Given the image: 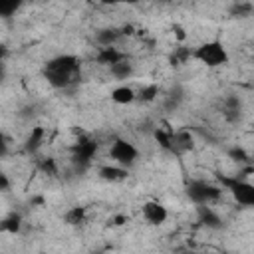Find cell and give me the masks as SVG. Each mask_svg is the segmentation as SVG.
Masks as SVG:
<instances>
[{
    "label": "cell",
    "instance_id": "27",
    "mask_svg": "<svg viewBox=\"0 0 254 254\" xmlns=\"http://www.w3.org/2000/svg\"><path fill=\"white\" fill-rule=\"evenodd\" d=\"M10 189V179L4 171H0V192H6Z\"/></svg>",
    "mask_w": 254,
    "mask_h": 254
},
{
    "label": "cell",
    "instance_id": "19",
    "mask_svg": "<svg viewBox=\"0 0 254 254\" xmlns=\"http://www.w3.org/2000/svg\"><path fill=\"white\" fill-rule=\"evenodd\" d=\"M64 220H65V224H69V226H79V224H83V220H85V206H71L69 210H65Z\"/></svg>",
    "mask_w": 254,
    "mask_h": 254
},
{
    "label": "cell",
    "instance_id": "23",
    "mask_svg": "<svg viewBox=\"0 0 254 254\" xmlns=\"http://www.w3.org/2000/svg\"><path fill=\"white\" fill-rule=\"evenodd\" d=\"M153 137H155V141H157L165 151L171 153V131L161 129V127H155V129H153Z\"/></svg>",
    "mask_w": 254,
    "mask_h": 254
},
{
    "label": "cell",
    "instance_id": "26",
    "mask_svg": "<svg viewBox=\"0 0 254 254\" xmlns=\"http://www.w3.org/2000/svg\"><path fill=\"white\" fill-rule=\"evenodd\" d=\"M250 10H252V6L246 2V4H238V6L232 10V14H234L236 18H246V16H250Z\"/></svg>",
    "mask_w": 254,
    "mask_h": 254
},
{
    "label": "cell",
    "instance_id": "6",
    "mask_svg": "<svg viewBox=\"0 0 254 254\" xmlns=\"http://www.w3.org/2000/svg\"><path fill=\"white\" fill-rule=\"evenodd\" d=\"M95 151H97V143L91 141V139H87V137H83V139H79V141L71 147V161H73L77 167L85 169V167L91 163Z\"/></svg>",
    "mask_w": 254,
    "mask_h": 254
},
{
    "label": "cell",
    "instance_id": "3",
    "mask_svg": "<svg viewBox=\"0 0 254 254\" xmlns=\"http://www.w3.org/2000/svg\"><path fill=\"white\" fill-rule=\"evenodd\" d=\"M218 181L222 187H226V190H230L232 198L242 204V206H252L254 204V185L248 181H242L238 177H226V175H218Z\"/></svg>",
    "mask_w": 254,
    "mask_h": 254
},
{
    "label": "cell",
    "instance_id": "21",
    "mask_svg": "<svg viewBox=\"0 0 254 254\" xmlns=\"http://www.w3.org/2000/svg\"><path fill=\"white\" fill-rule=\"evenodd\" d=\"M24 0H0V18H10L22 8Z\"/></svg>",
    "mask_w": 254,
    "mask_h": 254
},
{
    "label": "cell",
    "instance_id": "32",
    "mask_svg": "<svg viewBox=\"0 0 254 254\" xmlns=\"http://www.w3.org/2000/svg\"><path fill=\"white\" fill-rule=\"evenodd\" d=\"M4 56H6V46H4V44H0V58L4 60Z\"/></svg>",
    "mask_w": 254,
    "mask_h": 254
},
{
    "label": "cell",
    "instance_id": "1",
    "mask_svg": "<svg viewBox=\"0 0 254 254\" xmlns=\"http://www.w3.org/2000/svg\"><path fill=\"white\" fill-rule=\"evenodd\" d=\"M46 81L56 87V89H65L73 83H77V79L81 77V69H79V58L73 54H60L50 58L44 64L42 69Z\"/></svg>",
    "mask_w": 254,
    "mask_h": 254
},
{
    "label": "cell",
    "instance_id": "7",
    "mask_svg": "<svg viewBox=\"0 0 254 254\" xmlns=\"http://www.w3.org/2000/svg\"><path fill=\"white\" fill-rule=\"evenodd\" d=\"M194 147L192 133L189 129H177L171 131V153L173 155H185Z\"/></svg>",
    "mask_w": 254,
    "mask_h": 254
},
{
    "label": "cell",
    "instance_id": "4",
    "mask_svg": "<svg viewBox=\"0 0 254 254\" xmlns=\"http://www.w3.org/2000/svg\"><path fill=\"white\" fill-rule=\"evenodd\" d=\"M220 194H222L220 187L206 183V181H190L187 185V196L194 204H210V202L218 200Z\"/></svg>",
    "mask_w": 254,
    "mask_h": 254
},
{
    "label": "cell",
    "instance_id": "9",
    "mask_svg": "<svg viewBox=\"0 0 254 254\" xmlns=\"http://www.w3.org/2000/svg\"><path fill=\"white\" fill-rule=\"evenodd\" d=\"M196 210H198V222L200 224H204L206 228H214V230L222 228V218L208 204H196Z\"/></svg>",
    "mask_w": 254,
    "mask_h": 254
},
{
    "label": "cell",
    "instance_id": "30",
    "mask_svg": "<svg viewBox=\"0 0 254 254\" xmlns=\"http://www.w3.org/2000/svg\"><path fill=\"white\" fill-rule=\"evenodd\" d=\"M123 222H127V216H123V214H119V216L113 218V224H117V226H121Z\"/></svg>",
    "mask_w": 254,
    "mask_h": 254
},
{
    "label": "cell",
    "instance_id": "17",
    "mask_svg": "<svg viewBox=\"0 0 254 254\" xmlns=\"http://www.w3.org/2000/svg\"><path fill=\"white\" fill-rule=\"evenodd\" d=\"M183 99H185V93H183V89L179 87V85H175V87H171L169 89V93L165 95V109L167 111H175L181 103H183Z\"/></svg>",
    "mask_w": 254,
    "mask_h": 254
},
{
    "label": "cell",
    "instance_id": "8",
    "mask_svg": "<svg viewBox=\"0 0 254 254\" xmlns=\"http://www.w3.org/2000/svg\"><path fill=\"white\" fill-rule=\"evenodd\" d=\"M141 212H143V218H145L149 224H153V226L163 224V222L167 220V216H169L167 206H165L163 202H159V200H147V202L143 204Z\"/></svg>",
    "mask_w": 254,
    "mask_h": 254
},
{
    "label": "cell",
    "instance_id": "11",
    "mask_svg": "<svg viewBox=\"0 0 254 254\" xmlns=\"http://www.w3.org/2000/svg\"><path fill=\"white\" fill-rule=\"evenodd\" d=\"M123 58H125V54L119 52L115 46H103V48H99V52H97V56H95L97 64L107 65V67H109L111 64H115V62L123 60Z\"/></svg>",
    "mask_w": 254,
    "mask_h": 254
},
{
    "label": "cell",
    "instance_id": "18",
    "mask_svg": "<svg viewBox=\"0 0 254 254\" xmlns=\"http://www.w3.org/2000/svg\"><path fill=\"white\" fill-rule=\"evenodd\" d=\"M20 226H22V216L16 214V212H12V214H8L6 218L0 220V230L8 232V234H18Z\"/></svg>",
    "mask_w": 254,
    "mask_h": 254
},
{
    "label": "cell",
    "instance_id": "31",
    "mask_svg": "<svg viewBox=\"0 0 254 254\" xmlns=\"http://www.w3.org/2000/svg\"><path fill=\"white\" fill-rule=\"evenodd\" d=\"M173 30L177 32V38H179V40H185V32H183V28H181V26H175Z\"/></svg>",
    "mask_w": 254,
    "mask_h": 254
},
{
    "label": "cell",
    "instance_id": "10",
    "mask_svg": "<svg viewBox=\"0 0 254 254\" xmlns=\"http://www.w3.org/2000/svg\"><path fill=\"white\" fill-rule=\"evenodd\" d=\"M99 177L107 183H121L127 179V169L121 165H103L99 167Z\"/></svg>",
    "mask_w": 254,
    "mask_h": 254
},
{
    "label": "cell",
    "instance_id": "12",
    "mask_svg": "<svg viewBox=\"0 0 254 254\" xmlns=\"http://www.w3.org/2000/svg\"><path fill=\"white\" fill-rule=\"evenodd\" d=\"M135 89L129 87V85H119L111 91V101L117 103V105H127V103H133L135 101Z\"/></svg>",
    "mask_w": 254,
    "mask_h": 254
},
{
    "label": "cell",
    "instance_id": "22",
    "mask_svg": "<svg viewBox=\"0 0 254 254\" xmlns=\"http://www.w3.org/2000/svg\"><path fill=\"white\" fill-rule=\"evenodd\" d=\"M192 58V50L190 48H175V52L171 54V64L173 65H181L187 64Z\"/></svg>",
    "mask_w": 254,
    "mask_h": 254
},
{
    "label": "cell",
    "instance_id": "14",
    "mask_svg": "<svg viewBox=\"0 0 254 254\" xmlns=\"http://www.w3.org/2000/svg\"><path fill=\"white\" fill-rule=\"evenodd\" d=\"M109 73L115 79H127V77L133 75V64L127 58H123V60H119V62H115V64L109 65Z\"/></svg>",
    "mask_w": 254,
    "mask_h": 254
},
{
    "label": "cell",
    "instance_id": "29",
    "mask_svg": "<svg viewBox=\"0 0 254 254\" xmlns=\"http://www.w3.org/2000/svg\"><path fill=\"white\" fill-rule=\"evenodd\" d=\"M105 6H117V4H137L139 0H99Z\"/></svg>",
    "mask_w": 254,
    "mask_h": 254
},
{
    "label": "cell",
    "instance_id": "2",
    "mask_svg": "<svg viewBox=\"0 0 254 254\" xmlns=\"http://www.w3.org/2000/svg\"><path fill=\"white\" fill-rule=\"evenodd\" d=\"M192 58L206 67H220V65H226L230 60V56L220 40H208V42L196 46L192 50Z\"/></svg>",
    "mask_w": 254,
    "mask_h": 254
},
{
    "label": "cell",
    "instance_id": "25",
    "mask_svg": "<svg viewBox=\"0 0 254 254\" xmlns=\"http://www.w3.org/2000/svg\"><path fill=\"white\" fill-rule=\"evenodd\" d=\"M228 155H230V159H234V161H238V163H248V153L242 149V147H232L230 151H228Z\"/></svg>",
    "mask_w": 254,
    "mask_h": 254
},
{
    "label": "cell",
    "instance_id": "5",
    "mask_svg": "<svg viewBox=\"0 0 254 254\" xmlns=\"http://www.w3.org/2000/svg\"><path fill=\"white\" fill-rule=\"evenodd\" d=\"M109 157L115 161V165H121V167L129 169L139 159V151L133 143H129L125 139H115L109 147Z\"/></svg>",
    "mask_w": 254,
    "mask_h": 254
},
{
    "label": "cell",
    "instance_id": "13",
    "mask_svg": "<svg viewBox=\"0 0 254 254\" xmlns=\"http://www.w3.org/2000/svg\"><path fill=\"white\" fill-rule=\"evenodd\" d=\"M44 137H46V129H44V127H32L30 135L26 137L24 149H26L28 153H36V151L42 147V143H44Z\"/></svg>",
    "mask_w": 254,
    "mask_h": 254
},
{
    "label": "cell",
    "instance_id": "33",
    "mask_svg": "<svg viewBox=\"0 0 254 254\" xmlns=\"http://www.w3.org/2000/svg\"><path fill=\"white\" fill-rule=\"evenodd\" d=\"M4 77V64H2V58H0V79Z\"/></svg>",
    "mask_w": 254,
    "mask_h": 254
},
{
    "label": "cell",
    "instance_id": "15",
    "mask_svg": "<svg viewBox=\"0 0 254 254\" xmlns=\"http://www.w3.org/2000/svg\"><path fill=\"white\" fill-rule=\"evenodd\" d=\"M240 113H242V103H240V99H238L236 95H228V97L224 99V117L234 123V121L240 119Z\"/></svg>",
    "mask_w": 254,
    "mask_h": 254
},
{
    "label": "cell",
    "instance_id": "16",
    "mask_svg": "<svg viewBox=\"0 0 254 254\" xmlns=\"http://www.w3.org/2000/svg\"><path fill=\"white\" fill-rule=\"evenodd\" d=\"M121 36H123V30H119V28H103V30L97 32L95 40H97V44L103 48V46H115V42H117Z\"/></svg>",
    "mask_w": 254,
    "mask_h": 254
},
{
    "label": "cell",
    "instance_id": "20",
    "mask_svg": "<svg viewBox=\"0 0 254 254\" xmlns=\"http://www.w3.org/2000/svg\"><path fill=\"white\" fill-rule=\"evenodd\" d=\"M159 91H161V89H159L157 83H149V85H143V87L139 89V93L135 95V99H139L141 103H151V101L157 99Z\"/></svg>",
    "mask_w": 254,
    "mask_h": 254
},
{
    "label": "cell",
    "instance_id": "24",
    "mask_svg": "<svg viewBox=\"0 0 254 254\" xmlns=\"http://www.w3.org/2000/svg\"><path fill=\"white\" fill-rule=\"evenodd\" d=\"M38 169H40L44 175H48V177H56V175H58V163H56V159H52V157L40 159Z\"/></svg>",
    "mask_w": 254,
    "mask_h": 254
},
{
    "label": "cell",
    "instance_id": "28",
    "mask_svg": "<svg viewBox=\"0 0 254 254\" xmlns=\"http://www.w3.org/2000/svg\"><path fill=\"white\" fill-rule=\"evenodd\" d=\"M8 155V139L4 137V133L0 131V159Z\"/></svg>",
    "mask_w": 254,
    "mask_h": 254
}]
</instances>
